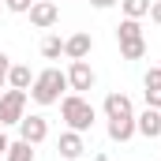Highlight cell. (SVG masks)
Segmentation results:
<instances>
[{"mask_svg": "<svg viewBox=\"0 0 161 161\" xmlns=\"http://www.w3.org/2000/svg\"><path fill=\"white\" fill-rule=\"evenodd\" d=\"M64 90H68V71H60V68H45L41 75H34L30 97H34L38 105H56Z\"/></svg>", "mask_w": 161, "mask_h": 161, "instance_id": "1", "label": "cell"}, {"mask_svg": "<svg viewBox=\"0 0 161 161\" xmlns=\"http://www.w3.org/2000/svg\"><path fill=\"white\" fill-rule=\"evenodd\" d=\"M60 116L68 120L71 131H79V135H82V131H90V127H94V116H97V113H94V105H90L82 94H71V97H64V101H60Z\"/></svg>", "mask_w": 161, "mask_h": 161, "instance_id": "2", "label": "cell"}, {"mask_svg": "<svg viewBox=\"0 0 161 161\" xmlns=\"http://www.w3.org/2000/svg\"><path fill=\"white\" fill-rule=\"evenodd\" d=\"M26 116V90H8L0 94V127L4 124H19Z\"/></svg>", "mask_w": 161, "mask_h": 161, "instance_id": "3", "label": "cell"}, {"mask_svg": "<svg viewBox=\"0 0 161 161\" xmlns=\"http://www.w3.org/2000/svg\"><path fill=\"white\" fill-rule=\"evenodd\" d=\"M56 19H60V8H56L53 0H34V4H30V23H34L38 30L56 26Z\"/></svg>", "mask_w": 161, "mask_h": 161, "instance_id": "4", "label": "cell"}, {"mask_svg": "<svg viewBox=\"0 0 161 161\" xmlns=\"http://www.w3.org/2000/svg\"><path fill=\"white\" fill-rule=\"evenodd\" d=\"M45 135H49L45 116H23V120H19V139H23V142L38 146V142H45Z\"/></svg>", "mask_w": 161, "mask_h": 161, "instance_id": "5", "label": "cell"}, {"mask_svg": "<svg viewBox=\"0 0 161 161\" xmlns=\"http://www.w3.org/2000/svg\"><path fill=\"white\" fill-rule=\"evenodd\" d=\"M68 86L71 90H90L94 86V68L86 64V60H71V71H68Z\"/></svg>", "mask_w": 161, "mask_h": 161, "instance_id": "6", "label": "cell"}, {"mask_svg": "<svg viewBox=\"0 0 161 161\" xmlns=\"http://www.w3.org/2000/svg\"><path fill=\"white\" fill-rule=\"evenodd\" d=\"M105 116H109V120L135 116V113H131V97H127V94H120V90H113V94L105 97Z\"/></svg>", "mask_w": 161, "mask_h": 161, "instance_id": "7", "label": "cell"}, {"mask_svg": "<svg viewBox=\"0 0 161 161\" xmlns=\"http://www.w3.org/2000/svg\"><path fill=\"white\" fill-rule=\"evenodd\" d=\"M90 49H94V38H90L86 30H82V34H71V38L64 41V53H68L71 60H86V53H90Z\"/></svg>", "mask_w": 161, "mask_h": 161, "instance_id": "8", "label": "cell"}, {"mask_svg": "<svg viewBox=\"0 0 161 161\" xmlns=\"http://www.w3.org/2000/svg\"><path fill=\"white\" fill-rule=\"evenodd\" d=\"M135 131H142L146 139H158L161 135V109H146L142 116H135Z\"/></svg>", "mask_w": 161, "mask_h": 161, "instance_id": "9", "label": "cell"}, {"mask_svg": "<svg viewBox=\"0 0 161 161\" xmlns=\"http://www.w3.org/2000/svg\"><path fill=\"white\" fill-rule=\"evenodd\" d=\"M146 109H161V68L146 71Z\"/></svg>", "mask_w": 161, "mask_h": 161, "instance_id": "10", "label": "cell"}, {"mask_svg": "<svg viewBox=\"0 0 161 161\" xmlns=\"http://www.w3.org/2000/svg\"><path fill=\"white\" fill-rule=\"evenodd\" d=\"M82 150H86V146H82V135H79V131H64V135H60V154H64L68 161L82 158Z\"/></svg>", "mask_w": 161, "mask_h": 161, "instance_id": "11", "label": "cell"}, {"mask_svg": "<svg viewBox=\"0 0 161 161\" xmlns=\"http://www.w3.org/2000/svg\"><path fill=\"white\" fill-rule=\"evenodd\" d=\"M135 135V116H120V120H109V139L113 142H127Z\"/></svg>", "mask_w": 161, "mask_h": 161, "instance_id": "12", "label": "cell"}, {"mask_svg": "<svg viewBox=\"0 0 161 161\" xmlns=\"http://www.w3.org/2000/svg\"><path fill=\"white\" fill-rule=\"evenodd\" d=\"M8 82H11V90H26V86H34V75H30L26 64H15L8 71Z\"/></svg>", "mask_w": 161, "mask_h": 161, "instance_id": "13", "label": "cell"}, {"mask_svg": "<svg viewBox=\"0 0 161 161\" xmlns=\"http://www.w3.org/2000/svg\"><path fill=\"white\" fill-rule=\"evenodd\" d=\"M142 53H146V38L120 41V56H124V60H142Z\"/></svg>", "mask_w": 161, "mask_h": 161, "instance_id": "14", "label": "cell"}, {"mask_svg": "<svg viewBox=\"0 0 161 161\" xmlns=\"http://www.w3.org/2000/svg\"><path fill=\"white\" fill-rule=\"evenodd\" d=\"M124 15L127 19H142V15H150V0H120Z\"/></svg>", "mask_w": 161, "mask_h": 161, "instance_id": "15", "label": "cell"}, {"mask_svg": "<svg viewBox=\"0 0 161 161\" xmlns=\"http://www.w3.org/2000/svg\"><path fill=\"white\" fill-rule=\"evenodd\" d=\"M8 161H34V146L23 142V139L11 142V146H8Z\"/></svg>", "mask_w": 161, "mask_h": 161, "instance_id": "16", "label": "cell"}, {"mask_svg": "<svg viewBox=\"0 0 161 161\" xmlns=\"http://www.w3.org/2000/svg\"><path fill=\"white\" fill-rule=\"evenodd\" d=\"M131 38H142V26H139V19H124L120 26H116V41H131Z\"/></svg>", "mask_w": 161, "mask_h": 161, "instance_id": "17", "label": "cell"}, {"mask_svg": "<svg viewBox=\"0 0 161 161\" xmlns=\"http://www.w3.org/2000/svg\"><path fill=\"white\" fill-rule=\"evenodd\" d=\"M60 53H64V41L60 38H45L41 41V56H45V60H56Z\"/></svg>", "mask_w": 161, "mask_h": 161, "instance_id": "18", "label": "cell"}, {"mask_svg": "<svg viewBox=\"0 0 161 161\" xmlns=\"http://www.w3.org/2000/svg\"><path fill=\"white\" fill-rule=\"evenodd\" d=\"M30 4H34V0H4L8 11H30Z\"/></svg>", "mask_w": 161, "mask_h": 161, "instance_id": "19", "label": "cell"}, {"mask_svg": "<svg viewBox=\"0 0 161 161\" xmlns=\"http://www.w3.org/2000/svg\"><path fill=\"white\" fill-rule=\"evenodd\" d=\"M150 19L161 26V0H150Z\"/></svg>", "mask_w": 161, "mask_h": 161, "instance_id": "20", "label": "cell"}, {"mask_svg": "<svg viewBox=\"0 0 161 161\" xmlns=\"http://www.w3.org/2000/svg\"><path fill=\"white\" fill-rule=\"evenodd\" d=\"M0 71H4V75L11 71V56H8V53H0Z\"/></svg>", "mask_w": 161, "mask_h": 161, "instance_id": "21", "label": "cell"}, {"mask_svg": "<svg viewBox=\"0 0 161 161\" xmlns=\"http://www.w3.org/2000/svg\"><path fill=\"white\" fill-rule=\"evenodd\" d=\"M90 4H94V8H101V11H105V8H113V4H120V0H90Z\"/></svg>", "mask_w": 161, "mask_h": 161, "instance_id": "22", "label": "cell"}, {"mask_svg": "<svg viewBox=\"0 0 161 161\" xmlns=\"http://www.w3.org/2000/svg\"><path fill=\"white\" fill-rule=\"evenodd\" d=\"M8 146H11V142H8V135L0 131V154H8Z\"/></svg>", "mask_w": 161, "mask_h": 161, "instance_id": "23", "label": "cell"}, {"mask_svg": "<svg viewBox=\"0 0 161 161\" xmlns=\"http://www.w3.org/2000/svg\"><path fill=\"white\" fill-rule=\"evenodd\" d=\"M4 82H8V75H4V71H0V90H4Z\"/></svg>", "mask_w": 161, "mask_h": 161, "instance_id": "24", "label": "cell"}, {"mask_svg": "<svg viewBox=\"0 0 161 161\" xmlns=\"http://www.w3.org/2000/svg\"><path fill=\"white\" fill-rule=\"evenodd\" d=\"M0 8H4V0H0Z\"/></svg>", "mask_w": 161, "mask_h": 161, "instance_id": "25", "label": "cell"}]
</instances>
